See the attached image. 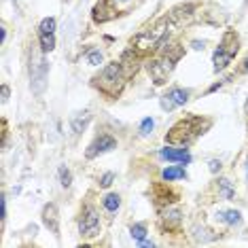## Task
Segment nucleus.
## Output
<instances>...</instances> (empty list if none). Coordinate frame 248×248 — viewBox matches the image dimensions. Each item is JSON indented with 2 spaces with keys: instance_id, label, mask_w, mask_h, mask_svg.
Wrapping results in <instances>:
<instances>
[{
  "instance_id": "39448f33",
  "label": "nucleus",
  "mask_w": 248,
  "mask_h": 248,
  "mask_svg": "<svg viewBox=\"0 0 248 248\" xmlns=\"http://www.w3.org/2000/svg\"><path fill=\"white\" fill-rule=\"evenodd\" d=\"M180 58V51L174 53V55H168L163 53L159 55V58L151 60L149 64H146V68H149V75L153 77V81L157 83V85H161V83L168 81V75L174 70V62H176Z\"/></svg>"
},
{
  "instance_id": "20e7f679",
  "label": "nucleus",
  "mask_w": 248,
  "mask_h": 248,
  "mask_svg": "<svg viewBox=\"0 0 248 248\" xmlns=\"http://www.w3.org/2000/svg\"><path fill=\"white\" fill-rule=\"evenodd\" d=\"M238 36L233 34V32H225L221 45H218V49L214 51V70H225L227 66L231 64V60L235 58V53H238Z\"/></svg>"
},
{
  "instance_id": "f8f14e48",
  "label": "nucleus",
  "mask_w": 248,
  "mask_h": 248,
  "mask_svg": "<svg viewBox=\"0 0 248 248\" xmlns=\"http://www.w3.org/2000/svg\"><path fill=\"white\" fill-rule=\"evenodd\" d=\"M180 221H183V217H180L178 208H170V210H166L161 214V223H163V227H168V229L180 227Z\"/></svg>"
},
{
  "instance_id": "f3484780",
  "label": "nucleus",
  "mask_w": 248,
  "mask_h": 248,
  "mask_svg": "<svg viewBox=\"0 0 248 248\" xmlns=\"http://www.w3.org/2000/svg\"><path fill=\"white\" fill-rule=\"evenodd\" d=\"M102 204H104V208L108 212H117V210H119V206H121V197L117 195V193H108V195L104 197Z\"/></svg>"
},
{
  "instance_id": "6e6552de",
  "label": "nucleus",
  "mask_w": 248,
  "mask_h": 248,
  "mask_svg": "<svg viewBox=\"0 0 248 248\" xmlns=\"http://www.w3.org/2000/svg\"><path fill=\"white\" fill-rule=\"evenodd\" d=\"M189 95H191L189 89L174 87V89H170V92H168V93L161 98V108H163V110H174V108H178V106H183L185 102H187Z\"/></svg>"
},
{
  "instance_id": "cd10ccee",
  "label": "nucleus",
  "mask_w": 248,
  "mask_h": 248,
  "mask_svg": "<svg viewBox=\"0 0 248 248\" xmlns=\"http://www.w3.org/2000/svg\"><path fill=\"white\" fill-rule=\"evenodd\" d=\"M204 45H206L204 41H202V43H200V41H193V49H197V51H200V49H204Z\"/></svg>"
},
{
  "instance_id": "7ed1b4c3",
  "label": "nucleus",
  "mask_w": 248,
  "mask_h": 248,
  "mask_svg": "<svg viewBox=\"0 0 248 248\" xmlns=\"http://www.w3.org/2000/svg\"><path fill=\"white\" fill-rule=\"evenodd\" d=\"M168 30H170V17H161L151 30L140 32V34L134 38V47H136L138 51L153 49V47H157V45L163 43V38L168 36Z\"/></svg>"
},
{
  "instance_id": "412c9836",
  "label": "nucleus",
  "mask_w": 248,
  "mask_h": 248,
  "mask_svg": "<svg viewBox=\"0 0 248 248\" xmlns=\"http://www.w3.org/2000/svg\"><path fill=\"white\" fill-rule=\"evenodd\" d=\"M60 183H62V187H70L72 185V172L66 166L60 168Z\"/></svg>"
},
{
  "instance_id": "0eeeda50",
  "label": "nucleus",
  "mask_w": 248,
  "mask_h": 248,
  "mask_svg": "<svg viewBox=\"0 0 248 248\" xmlns=\"http://www.w3.org/2000/svg\"><path fill=\"white\" fill-rule=\"evenodd\" d=\"M78 231H81L83 238H95L100 233V218L92 208H85V212L81 214V221H78Z\"/></svg>"
},
{
  "instance_id": "f03ea898",
  "label": "nucleus",
  "mask_w": 248,
  "mask_h": 248,
  "mask_svg": "<svg viewBox=\"0 0 248 248\" xmlns=\"http://www.w3.org/2000/svg\"><path fill=\"white\" fill-rule=\"evenodd\" d=\"M127 75L123 72V64L121 62H112L102 70V75L95 78V85H98L106 95L110 98H117L123 92V85H125Z\"/></svg>"
},
{
  "instance_id": "ddd939ff",
  "label": "nucleus",
  "mask_w": 248,
  "mask_h": 248,
  "mask_svg": "<svg viewBox=\"0 0 248 248\" xmlns=\"http://www.w3.org/2000/svg\"><path fill=\"white\" fill-rule=\"evenodd\" d=\"M89 119H92V115H89V110H83V112H77L75 117H72L70 121V127H72V134H81L83 129L87 127Z\"/></svg>"
},
{
  "instance_id": "393cba45",
  "label": "nucleus",
  "mask_w": 248,
  "mask_h": 248,
  "mask_svg": "<svg viewBox=\"0 0 248 248\" xmlns=\"http://www.w3.org/2000/svg\"><path fill=\"white\" fill-rule=\"evenodd\" d=\"M112 180H115V174H112V172H106L104 176L100 178V187H104V189H106V187H110Z\"/></svg>"
},
{
  "instance_id": "2f4dec72",
  "label": "nucleus",
  "mask_w": 248,
  "mask_h": 248,
  "mask_svg": "<svg viewBox=\"0 0 248 248\" xmlns=\"http://www.w3.org/2000/svg\"><path fill=\"white\" fill-rule=\"evenodd\" d=\"M244 110H246V115H248V100H246V106H244Z\"/></svg>"
},
{
  "instance_id": "5701e85b",
  "label": "nucleus",
  "mask_w": 248,
  "mask_h": 248,
  "mask_svg": "<svg viewBox=\"0 0 248 248\" xmlns=\"http://www.w3.org/2000/svg\"><path fill=\"white\" fill-rule=\"evenodd\" d=\"M218 187H221V191H223V195L227 197V200H231L233 197V189H231V183L229 180H225V178H221L218 180Z\"/></svg>"
},
{
  "instance_id": "7c9ffc66",
  "label": "nucleus",
  "mask_w": 248,
  "mask_h": 248,
  "mask_svg": "<svg viewBox=\"0 0 248 248\" xmlns=\"http://www.w3.org/2000/svg\"><path fill=\"white\" fill-rule=\"evenodd\" d=\"M117 2H121V4H125V2H129V0H117Z\"/></svg>"
},
{
  "instance_id": "a878e982",
  "label": "nucleus",
  "mask_w": 248,
  "mask_h": 248,
  "mask_svg": "<svg viewBox=\"0 0 248 248\" xmlns=\"http://www.w3.org/2000/svg\"><path fill=\"white\" fill-rule=\"evenodd\" d=\"M218 170H221V161H218V159H212V161H210V172H218Z\"/></svg>"
},
{
  "instance_id": "c85d7f7f",
  "label": "nucleus",
  "mask_w": 248,
  "mask_h": 248,
  "mask_svg": "<svg viewBox=\"0 0 248 248\" xmlns=\"http://www.w3.org/2000/svg\"><path fill=\"white\" fill-rule=\"evenodd\" d=\"M221 85H223V83H221V81H218V83H217V85H212L210 89H208V92H217V89H218V87H221Z\"/></svg>"
},
{
  "instance_id": "9d476101",
  "label": "nucleus",
  "mask_w": 248,
  "mask_h": 248,
  "mask_svg": "<svg viewBox=\"0 0 248 248\" xmlns=\"http://www.w3.org/2000/svg\"><path fill=\"white\" fill-rule=\"evenodd\" d=\"M43 223L53 235H60V217H58V206L55 204H47L43 208Z\"/></svg>"
},
{
  "instance_id": "4468645a",
  "label": "nucleus",
  "mask_w": 248,
  "mask_h": 248,
  "mask_svg": "<svg viewBox=\"0 0 248 248\" xmlns=\"http://www.w3.org/2000/svg\"><path fill=\"white\" fill-rule=\"evenodd\" d=\"M112 13H115V11H112V9H106V4L100 2L98 7L93 9V19H95V21H108V19L115 17Z\"/></svg>"
},
{
  "instance_id": "dca6fc26",
  "label": "nucleus",
  "mask_w": 248,
  "mask_h": 248,
  "mask_svg": "<svg viewBox=\"0 0 248 248\" xmlns=\"http://www.w3.org/2000/svg\"><path fill=\"white\" fill-rule=\"evenodd\" d=\"M161 176H163V180H180V178H187V172L183 170V168H166V170L161 172Z\"/></svg>"
},
{
  "instance_id": "b1692460",
  "label": "nucleus",
  "mask_w": 248,
  "mask_h": 248,
  "mask_svg": "<svg viewBox=\"0 0 248 248\" xmlns=\"http://www.w3.org/2000/svg\"><path fill=\"white\" fill-rule=\"evenodd\" d=\"M153 127H155V121L149 117V119L142 121V125H140V132H142L144 136H146V134H151V129H153Z\"/></svg>"
},
{
  "instance_id": "1a4fd4ad",
  "label": "nucleus",
  "mask_w": 248,
  "mask_h": 248,
  "mask_svg": "<svg viewBox=\"0 0 248 248\" xmlns=\"http://www.w3.org/2000/svg\"><path fill=\"white\" fill-rule=\"evenodd\" d=\"M112 149H117V140L108 136V134H102L100 138H95L92 146L87 149V159H93L95 155H100V153H106V151H112Z\"/></svg>"
},
{
  "instance_id": "6ab92c4d",
  "label": "nucleus",
  "mask_w": 248,
  "mask_h": 248,
  "mask_svg": "<svg viewBox=\"0 0 248 248\" xmlns=\"http://www.w3.org/2000/svg\"><path fill=\"white\" fill-rule=\"evenodd\" d=\"M38 41H41V49H43L45 53L51 51V49L55 47V38H53V34H38Z\"/></svg>"
},
{
  "instance_id": "4be33fe9",
  "label": "nucleus",
  "mask_w": 248,
  "mask_h": 248,
  "mask_svg": "<svg viewBox=\"0 0 248 248\" xmlns=\"http://www.w3.org/2000/svg\"><path fill=\"white\" fill-rule=\"evenodd\" d=\"M87 62L92 66H100V64H102V53H100L98 49H92V51L87 53Z\"/></svg>"
},
{
  "instance_id": "423d86ee",
  "label": "nucleus",
  "mask_w": 248,
  "mask_h": 248,
  "mask_svg": "<svg viewBox=\"0 0 248 248\" xmlns=\"http://www.w3.org/2000/svg\"><path fill=\"white\" fill-rule=\"evenodd\" d=\"M30 78L34 93H41L45 89V81H47V62L36 51H32V60H30Z\"/></svg>"
},
{
  "instance_id": "2eb2a0df",
  "label": "nucleus",
  "mask_w": 248,
  "mask_h": 248,
  "mask_svg": "<svg viewBox=\"0 0 248 248\" xmlns=\"http://www.w3.org/2000/svg\"><path fill=\"white\" fill-rule=\"evenodd\" d=\"M218 221H223V223H227V225H240L242 223V214L238 210L218 212Z\"/></svg>"
},
{
  "instance_id": "aec40b11",
  "label": "nucleus",
  "mask_w": 248,
  "mask_h": 248,
  "mask_svg": "<svg viewBox=\"0 0 248 248\" xmlns=\"http://www.w3.org/2000/svg\"><path fill=\"white\" fill-rule=\"evenodd\" d=\"M129 231H132V238H134V240H138V242H142V240L146 238V227H144L142 223L132 225V229H129Z\"/></svg>"
},
{
  "instance_id": "a211bd4d",
  "label": "nucleus",
  "mask_w": 248,
  "mask_h": 248,
  "mask_svg": "<svg viewBox=\"0 0 248 248\" xmlns=\"http://www.w3.org/2000/svg\"><path fill=\"white\" fill-rule=\"evenodd\" d=\"M55 32V19L53 17H45L38 26V34H53Z\"/></svg>"
},
{
  "instance_id": "bb28decb",
  "label": "nucleus",
  "mask_w": 248,
  "mask_h": 248,
  "mask_svg": "<svg viewBox=\"0 0 248 248\" xmlns=\"http://www.w3.org/2000/svg\"><path fill=\"white\" fill-rule=\"evenodd\" d=\"M7 100H9V87H7V85H2V104L7 102Z\"/></svg>"
},
{
  "instance_id": "f257e3e1",
  "label": "nucleus",
  "mask_w": 248,
  "mask_h": 248,
  "mask_svg": "<svg viewBox=\"0 0 248 248\" xmlns=\"http://www.w3.org/2000/svg\"><path fill=\"white\" fill-rule=\"evenodd\" d=\"M208 127H210V121H208V119H202V117L189 115V117H185V119H180L176 125H174L170 132H168L166 140L170 144L187 146V144L193 142V140L200 136V134H204Z\"/></svg>"
},
{
  "instance_id": "c756f323",
  "label": "nucleus",
  "mask_w": 248,
  "mask_h": 248,
  "mask_svg": "<svg viewBox=\"0 0 248 248\" xmlns=\"http://www.w3.org/2000/svg\"><path fill=\"white\" fill-rule=\"evenodd\" d=\"M242 68H244V72H248V58L244 60V66H242Z\"/></svg>"
},
{
  "instance_id": "9b49d317",
  "label": "nucleus",
  "mask_w": 248,
  "mask_h": 248,
  "mask_svg": "<svg viewBox=\"0 0 248 248\" xmlns=\"http://www.w3.org/2000/svg\"><path fill=\"white\" fill-rule=\"evenodd\" d=\"M159 155L168 161H178V163H189L191 161V155H189L187 149H168L166 146V149L159 151Z\"/></svg>"
}]
</instances>
